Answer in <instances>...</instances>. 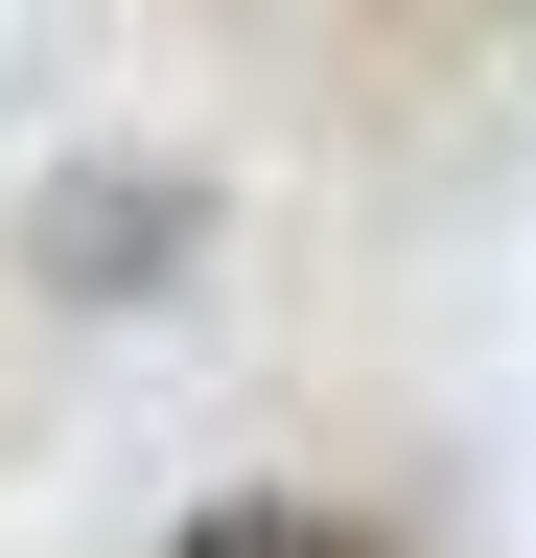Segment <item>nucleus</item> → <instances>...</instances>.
<instances>
[{"label":"nucleus","mask_w":536,"mask_h":558,"mask_svg":"<svg viewBox=\"0 0 536 558\" xmlns=\"http://www.w3.org/2000/svg\"><path fill=\"white\" fill-rule=\"evenodd\" d=\"M141 558H396L373 512H326V488H211L187 535H141Z\"/></svg>","instance_id":"1"}]
</instances>
